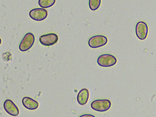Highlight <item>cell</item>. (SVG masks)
Returning a JSON list of instances; mask_svg holds the SVG:
<instances>
[{
    "instance_id": "7",
    "label": "cell",
    "mask_w": 156,
    "mask_h": 117,
    "mask_svg": "<svg viewBox=\"0 0 156 117\" xmlns=\"http://www.w3.org/2000/svg\"><path fill=\"white\" fill-rule=\"evenodd\" d=\"M29 15L33 20L36 21H41L44 20L47 16L48 11L43 8H34L30 11Z\"/></svg>"
},
{
    "instance_id": "5",
    "label": "cell",
    "mask_w": 156,
    "mask_h": 117,
    "mask_svg": "<svg viewBox=\"0 0 156 117\" xmlns=\"http://www.w3.org/2000/svg\"><path fill=\"white\" fill-rule=\"evenodd\" d=\"M148 28L147 24L143 21L138 22L135 27V33L136 37L140 40L145 39L147 35Z\"/></svg>"
},
{
    "instance_id": "12",
    "label": "cell",
    "mask_w": 156,
    "mask_h": 117,
    "mask_svg": "<svg viewBox=\"0 0 156 117\" xmlns=\"http://www.w3.org/2000/svg\"><path fill=\"white\" fill-rule=\"evenodd\" d=\"M101 0H89V6L92 11L97 10L100 7Z\"/></svg>"
},
{
    "instance_id": "1",
    "label": "cell",
    "mask_w": 156,
    "mask_h": 117,
    "mask_svg": "<svg viewBox=\"0 0 156 117\" xmlns=\"http://www.w3.org/2000/svg\"><path fill=\"white\" fill-rule=\"evenodd\" d=\"M111 105V101L107 99H100L93 101L90 105L94 110L99 112H104L108 110Z\"/></svg>"
},
{
    "instance_id": "10",
    "label": "cell",
    "mask_w": 156,
    "mask_h": 117,
    "mask_svg": "<svg viewBox=\"0 0 156 117\" xmlns=\"http://www.w3.org/2000/svg\"><path fill=\"white\" fill-rule=\"evenodd\" d=\"M22 103L23 106L27 109L30 110H34L38 107L39 104L37 101L32 98L27 97L23 98Z\"/></svg>"
},
{
    "instance_id": "2",
    "label": "cell",
    "mask_w": 156,
    "mask_h": 117,
    "mask_svg": "<svg viewBox=\"0 0 156 117\" xmlns=\"http://www.w3.org/2000/svg\"><path fill=\"white\" fill-rule=\"evenodd\" d=\"M117 62L116 58L110 54H102L98 57L97 60L98 64L103 67L113 66L116 64Z\"/></svg>"
},
{
    "instance_id": "4",
    "label": "cell",
    "mask_w": 156,
    "mask_h": 117,
    "mask_svg": "<svg viewBox=\"0 0 156 117\" xmlns=\"http://www.w3.org/2000/svg\"><path fill=\"white\" fill-rule=\"evenodd\" d=\"M108 42V39L105 36L97 35L90 37L88 41L89 46L92 48H95L105 45Z\"/></svg>"
},
{
    "instance_id": "9",
    "label": "cell",
    "mask_w": 156,
    "mask_h": 117,
    "mask_svg": "<svg viewBox=\"0 0 156 117\" xmlns=\"http://www.w3.org/2000/svg\"><path fill=\"white\" fill-rule=\"evenodd\" d=\"M89 96L88 90L86 88L81 89L78 93L77 96V101L80 105H85L88 101Z\"/></svg>"
},
{
    "instance_id": "8",
    "label": "cell",
    "mask_w": 156,
    "mask_h": 117,
    "mask_svg": "<svg viewBox=\"0 0 156 117\" xmlns=\"http://www.w3.org/2000/svg\"><path fill=\"white\" fill-rule=\"evenodd\" d=\"M3 107L5 111L11 115L16 116L19 114L18 108L11 100H6L4 103Z\"/></svg>"
},
{
    "instance_id": "3",
    "label": "cell",
    "mask_w": 156,
    "mask_h": 117,
    "mask_svg": "<svg viewBox=\"0 0 156 117\" xmlns=\"http://www.w3.org/2000/svg\"><path fill=\"white\" fill-rule=\"evenodd\" d=\"M34 41L35 37L32 33L29 32L27 33L20 44L19 49L23 52L28 50L32 47Z\"/></svg>"
},
{
    "instance_id": "13",
    "label": "cell",
    "mask_w": 156,
    "mask_h": 117,
    "mask_svg": "<svg viewBox=\"0 0 156 117\" xmlns=\"http://www.w3.org/2000/svg\"><path fill=\"white\" fill-rule=\"evenodd\" d=\"M94 116L91 115L90 114H84L83 115L80 116Z\"/></svg>"
},
{
    "instance_id": "6",
    "label": "cell",
    "mask_w": 156,
    "mask_h": 117,
    "mask_svg": "<svg viewBox=\"0 0 156 117\" xmlns=\"http://www.w3.org/2000/svg\"><path fill=\"white\" fill-rule=\"evenodd\" d=\"M39 40L41 44L49 46L56 43L58 40V37L56 34L50 33L41 36L39 37Z\"/></svg>"
},
{
    "instance_id": "11",
    "label": "cell",
    "mask_w": 156,
    "mask_h": 117,
    "mask_svg": "<svg viewBox=\"0 0 156 117\" xmlns=\"http://www.w3.org/2000/svg\"><path fill=\"white\" fill-rule=\"evenodd\" d=\"M55 1L56 0H38V4L41 7L47 8L53 6Z\"/></svg>"
}]
</instances>
